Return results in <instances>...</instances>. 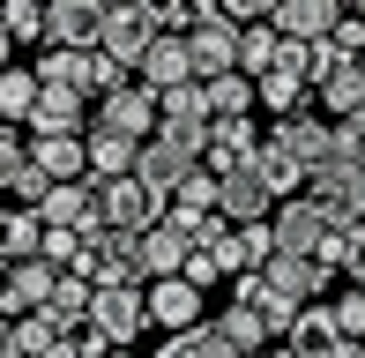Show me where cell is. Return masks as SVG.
Here are the masks:
<instances>
[{"instance_id":"obj_1","label":"cell","mask_w":365,"mask_h":358,"mask_svg":"<svg viewBox=\"0 0 365 358\" xmlns=\"http://www.w3.org/2000/svg\"><path fill=\"white\" fill-rule=\"evenodd\" d=\"M194 30H187V45H194V68H202V83H217V75L239 68V38H246V23L239 15H224V0H194Z\"/></svg>"},{"instance_id":"obj_2","label":"cell","mask_w":365,"mask_h":358,"mask_svg":"<svg viewBox=\"0 0 365 358\" xmlns=\"http://www.w3.org/2000/svg\"><path fill=\"white\" fill-rule=\"evenodd\" d=\"M97 209H105V224L112 232H149V224H164L172 217V194H157L149 179H97Z\"/></svg>"},{"instance_id":"obj_3","label":"cell","mask_w":365,"mask_h":358,"mask_svg":"<svg viewBox=\"0 0 365 358\" xmlns=\"http://www.w3.org/2000/svg\"><path fill=\"white\" fill-rule=\"evenodd\" d=\"M336 224H343V209H328L321 194H291L276 209V254H321L336 239Z\"/></svg>"},{"instance_id":"obj_4","label":"cell","mask_w":365,"mask_h":358,"mask_svg":"<svg viewBox=\"0 0 365 358\" xmlns=\"http://www.w3.org/2000/svg\"><path fill=\"white\" fill-rule=\"evenodd\" d=\"M321 53V83H313V105L328 112V120H351V112H365V60H343L336 45H313Z\"/></svg>"},{"instance_id":"obj_5","label":"cell","mask_w":365,"mask_h":358,"mask_svg":"<svg viewBox=\"0 0 365 358\" xmlns=\"http://www.w3.org/2000/svg\"><path fill=\"white\" fill-rule=\"evenodd\" d=\"M90 329L112 336V344H135V336L149 329V284H97Z\"/></svg>"},{"instance_id":"obj_6","label":"cell","mask_w":365,"mask_h":358,"mask_svg":"<svg viewBox=\"0 0 365 358\" xmlns=\"http://www.w3.org/2000/svg\"><path fill=\"white\" fill-rule=\"evenodd\" d=\"M269 142H276V150H291L306 172H321L328 157H336V120L306 105V112H291V120H276V127H269ZM306 187H313V179H306Z\"/></svg>"},{"instance_id":"obj_7","label":"cell","mask_w":365,"mask_h":358,"mask_svg":"<svg viewBox=\"0 0 365 358\" xmlns=\"http://www.w3.org/2000/svg\"><path fill=\"white\" fill-rule=\"evenodd\" d=\"M82 276H97V284H149V269H142V232H97L90 239V254H82Z\"/></svg>"},{"instance_id":"obj_8","label":"cell","mask_w":365,"mask_h":358,"mask_svg":"<svg viewBox=\"0 0 365 358\" xmlns=\"http://www.w3.org/2000/svg\"><path fill=\"white\" fill-rule=\"evenodd\" d=\"M97 127H120V135L149 142V135H157V127H164V97L149 90V83H127V90L97 97Z\"/></svg>"},{"instance_id":"obj_9","label":"cell","mask_w":365,"mask_h":358,"mask_svg":"<svg viewBox=\"0 0 365 358\" xmlns=\"http://www.w3.org/2000/svg\"><path fill=\"white\" fill-rule=\"evenodd\" d=\"M202 299L209 291L194 284V276H149V321H157L164 336H179V329H202Z\"/></svg>"},{"instance_id":"obj_10","label":"cell","mask_w":365,"mask_h":358,"mask_svg":"<svg viewBox=\"0 0 365 358\" xmlns=\"http://www.w3.org/2000/svg\"><path fill=\"white\" fill-rule=\"evenodd\" d=\"M38 217L53 232H105V209H97V179H60L38 202Z\"/></svg>"},{"instance_id":"obj_11","label":"cell","mask_w":365,"mask_h":358,"mask_svg":"<svg viewBox=\"0 0 365 358\" xmlns=\"http://www.w3.org/2000/svg\"><path fill=\"white\" fill-rule=\"evenodd\" d=\"M261 142H269V135L254 127V112H231V120H217V127H209V157H202V165L231 179V172H246V165L261 157Z\"/></svg>"},{"instance_id":"obj_12","label":"cell","mask_w":365,"mask_h":358,"mask_svg":"<svg viewBox=\"0 0 365 358\" xmlns=\"http://www.w3.org/2000/svg\"><path fill=\"white\" fill-rule=\"evenodd\" d=\"M112 0H53L45 8V45H105Z\"/></svg>"},{"instance_id":"obj_13","label":"cell","mask_w":365,"mask_h":358,"mask_svg":"<svg viewBox=\"0 0 365 358\" xmlns=\"http://www.w3.org/2000/svg\"><path fill=\"white\" fill-rule=\"evenodd\" d=\"M135 75H142V83H149V90H157V97H164V90H179V83H202V68H194V45H187V38H179V30H164V38H157V45H149V53H142V68H135Z\"/></svg>"},{"instance_id":"obj_14","label":"cell","mask_w":365,"mask_h":358,"mask_svg":"<svg viewBox=\"0 0 365 358\" xmlns=\"http://www.w3.org/2000/svg\"><path fill=\"white\" fill-rule=\"evenodd\" d=\"M164 30H157V15L142 8V0H112V15H105V53H120V60H135L142 68V53L157 45Z\"/></svg>"},{"instance_id":"obj_15","label":"cell","mask_w":365,"mask_h":358,"mask_svg":"<svg viewBox=\"0 0 365 358\" xmlns=\"http://www.w3.org/2000/svg\"><path fill=\"white\" fill-rule=\"evenodd\" d=\"M60 276H68V269L45 262V254H38V262H8V299H0V306H8V321H15V314H38V306L60 291Z\"/></svg>"},{"instance_id":"obj_16","label":"cell","mask_w":365,"mask_h":358,"mask_svg":"<svg viewBox=\"0 0 365 358\" xmlns=\"http://www.w3.org/2000/svg\"><path fill=\"white\" fill-rule=\"evenodd\" d=\"M351 15V0H284L276 8V30L298 45H321V38H336V23Z\"/></svg>"},{"instance_id":"obj_17","label":"cell","mask_w":365,"mask_h":358,"mask_svg":"<svg viewBox=\"0 0 365 358\" xmlns=\"http://www.w3.org/2000/svg\"><path fill=\"white\" fill-rule=\"evenodd\" d=\"M97 112H90V90H45L38 112H30V135H90Z\"/></svg>"},{"instance_id":"obj_18","label":"cell","mask_w":365,"mask_h":358,"mask_svg":"<svg viewBox=\"0 0 365 358\" xmlns=\"http://www.w3.org/2000/svg\"><path fill=\"white\" fill-rule=\"evenodd\" d=\"M217 209H224L231 224H269L284 202H276V187H269V179L246 165V172H231V179H224V202H217Z\"/></svg>"},{"instance_id":"obj_19","label":"cell","mask_w":365,"mask_h":358,"mask_svg":"<svg viewBox=\"0 0 365 358\" xmlns=\"http://www.w3.org/2000/svg\"><path fill=\"white\" fill-rule=\"evenodd\" d=\"M187 262H194V232L179 217H164V224L142 232V269L149 276H187Z\"/></svg>"},{"instance_id":"obj_20","label":"cell","mask_w":365,"mask_h":358,"mask_svg":"<svg viewBox=\"0 0 365 358\" xmlns=\"http://www.w3.org/2000/svg\"><path fill=\"white\" fill-rule=\"evenodd\" d=\"M231 284H239V299H246V306H261V314L276 321V336H291V329H298V314H306V299H291V291L276 284L269 269H254V276H231Z\"/></svg>"},{"instance_id":"obj_21","label":"cell","mask_w":365,"mask_h":358,"mask_svg":"<svg viewBox=\"0 0 365 358\" xmlns=\"http://www.w3.org/2000/svg\"><path fill=\"white\" fill-rule=\"evenodd\" d=\"M269 276L291 291V299H306V306H313V299H328V284H336V269H328L321 254H276Z\"/></svg>"},{"instance_id":"obj_22","label":"cell","mask_w":365,"mask_h":358,"mask_svg":"<svg viewBox=\"0 0 365 358\" xmlns=\"http://www.w3.org/2000/svg\"><path fill=\"white\" fill-rule=\"evenodd\" d=\"M217 329L231 336V344H239L246 358H269V336H276V321L261 314V306H246V299H231L224 314H217ZM276 344H284V336H276Z\"/></svg>"},{"instance_id":"obj_23","label":"cell","mask_w":365,"mask_h":358,"mask_svg":"<svg viewBox=\"0 0 365 358\" xmlns=\"http://www.w3.org/2000/svg\"><path fill=\"white\" fill-rule=\"evenodd\" d=\"M142 165V142L120 127H90V179H127Z\"/></svg>"},{"instance_id":"obj_24","label":"cell","mask_w":365,"mask_h":358,"mask_svg":"<svg viewBox=\"0 0 365 358\" xmlns=\"http://www.w3.org/2000/svg\"><path fill=\"white\" fill-rule=\"evenodd\" d=\"M187 172H194V157H187V150H172L164 135H149V142H142V165H135V179H149L157 194H179V187H187Z\"/></svg>"},{"instance_id":"obj_25","label":"cell","mask_w":365,"mask_h":358,"mask_svg":"<svg viewBox=\"0 0 365 358\" xmlns=\"http://www.w3.org/2000/svg\"><path fill=\"white\" fill-rule=\"evenodd\" d=\"M38 97H45L38 68H23V60H15V68L0 75V120H8V127H30V112H38Z\"/></svg>"},{"instance_id":"obj_26","label":"cell","mask_w":365,"mask_h":358,"mask_svg":"<svg viewBox=\"0 0 365 358\" xmlns=\"http://www.w3.org/2000/svg\"><path fill=\"white\" fill-rule=\"evenodd\" d=\"M45 232H53V224H45L38 209H8V224H0V254H8V262H38V254H45Z\"/></svg>"},{"instance_id":"obj_27","label":"cell","mask_w":365,"mask_h":358,"mask_svg":"<svg viewBox=\"0 0 365 358\" xmlns=\"http://www.w3.org/2000/svg\"><path fill=\"white\" fill-rule=\"evenodd\" d=\"M276 60H284V30H276V23H246V38H239V75H254V83H261Z\"/></svg>"},{"instance_id":"obj_28","label":"cell","mask_w":365,"mask_h":358,"mask_svg":"<svg viewBox=\"0 0 365 358\" xmlns=\"http://www.w3.org/2000/svg\"><path fill=\"white\" fill-rule=\"evenodd\" d=\"M306 105H313V83H306V75H284V68L261 75V112H269V120H291V112H306Z\"/></svg>"},{"instance_id":"obj_29","label":"cell","mask_w":365,"mask_h":358,"mask_svg":"<svg viewBox=\"0 0 365 358\" xmlns=\"http://www.w3.org/2000/svg\"><path fill=\"white\" fill-rule=\"evenodd\" d=\"M254 172L269 179V187H276V202H291V194H298V187H306V179H313V172L298 165L291 150H276V142H261V157H254Z\"/></svg>"},{"instance_id":"obj_30","label":"cell","mask_w":365,"mask_h":358,"mask_svg":"<svg viewBox=\"0 0 365 358\" xmlns=\"http://www.w3.org/2000/svg\"><path fill=\"white\" fill-rule=\"evenodd\" d=\"M284 344H298V351H328V344H343V329H336V306H328V299H313L306 314H298V329L284 336Z\"/></svg>"},{"instance_id":"obj_31","label":"cell","mask_w":365,"mask_h":358,"mask_svg":"<svg viewBox=\"0 0 365 358\" xmlns=\"http://www.w3.org/2000/svg\"><path fill=\"white\" fill-rule=\"evenodd\" d=\"M209 105H217V120H231V112H254V105H261V83L231 68V75H217V83H209Z\"/></svg>"},{"instance_id":"obj_32","label":"cell","mask_w":365,"mask_h":358,"mask_svg":"<svg viewBox=\"0 0 365 358\" xmlns=\"http://www.w3.org/2000/svg\"><path fill=\"white\" fill-rule=\"evenodd\" d=\"M164 120H194V127H217L209 83H179V90H164Z\"/></svg>"},{"instance_id":"obj_33","label":"cell","mask_w":365,"mask_h":358,"mask_svg":"<svg viewBox=\"0 0 365 358\" xmlns=\"http://www.w3.org/2000/svg\"><path fill=\"white\" fill-rule=\"evenodd\" d=\"M172 344L187 351V358H246V351H239V344H231V336L217 329V321H202V329H179Z\"/></svg>"},{"instance_id":"obj_34","label":"cell","mask_w":365,"mask_h":358,"mask_svg":"<svg viewBox=\"0 0 365 358\" xmlns=\"http://www.w3.org/2000/svg\"><path fill=\"white\" fill-rule=\"evenodd\" d=\"M45 8L53 0H8V45H45Z\"/></svg>"},{"instance_id":"obj_35","label":"cell","mask_w":365,"mask_h":358,"mask_svg":"<svg viewBox=\"0 0 365 358\" xmlns=\"http://www.w3.org/2000/svg\"><path fill=\"white\" fill-rule=\"evenodd\" d=\"M127 83H142V75H135V60H120V53H105V45H97V68H90V97H112V90H127Z\"/></svg>"},{"instance_id":"obj_36","label":"cell","mask_w":365,"mask_h":358,"mask_svg":"<svg viewBox=\"0 0 365 358\" xmlns=\"http://www.w3.org/2000/svg\"><path fill=\"white\" fill-rule=\"evenodd\" d=\"M328 306H336V329H343V336H358V344H365V284L336 291V299H328Z\"/></svg>"},{"instance_id":"obj_37","label":"cell","mask_w":365,"mask_h":358,"mask_svg":"<svg viewBox=\"0 0 365 358\" xmlns=\"http://www.w3.org/2000/svg\"><path fill=\"white\" fill-rule=\"evenodd\" d=\"M142 8L157 15V30H179V38H187V30H194V15H202L194 0H142Z\"/></svg>"},{"instance_id":"obj_38","label":"cell","mask_w":365,"mask_h":358,"mask_svg":"<svg viewBox=\"0 0 365 358\" xmlns=\"http://www.w3.org/2000/svg\"><path fill=\"white\" fill-rule=\"evenodd\" d=\"M269 358H365V344H358V336H343V344H328V351H298V344H276Z\"/></svg>"},{"instance_id":"obj_39","label":"cell","mask_w":365,"mask_h":358,"mask_svg":"<svg viewBox=\"0 0 365 358\" xmlns=\"http://www.w3.org/2000/svg\"><path fill=\"white\" fill-rule=\"evenodd\" d=\"M276 8L284 0H224V15H239V23H276Z\"/></svg>"},{"instance_id":"obj_40","label":"cell","mask_w":365,"mask_h":358,"mask_svg":"<svg viewBox=\"0 0 365 358\" xmlns=\"http://www.w3.org/2000/svg\"><path fill=\"white\" fill-rule=\"evenodd\" d=\"M187 276H194V284H224V262H217V254H209V247H194V262H187Z\"/></svg>"},{"instance_id":"obj_41","label":"cell","mask_w":365,"mask_h":358,"mask_svg":"<svg viewBox=\"0 0 365 358\" xmlns=\"http://www.w3.org/2000/svg\"><path fill=\"white\" fill-rule=\"evenodd\" d=\"M351 284H365V247H358V262H351Z\"/></svg>"},{"instance_id":"obj_42","label":"cell","mask_w":365,"mask_h":358,"mask_svg":"<svg viewBox=\"0 0 365 358\" xmlns=\"http://www.w3.org/2000/svg\"><path fill=\"white\" fill-rule=\"evenodd\" d=\"M112 358H135V351H127V344H112Z\"/></svg>"},{"instance_id":"obj_43","label":"cell","mask_w":365,"mask_h":358,"mask_svg":"<svg viewBox=\"0 0 365 358\" xmlns=\"http://www.w3.org/2000/svg\"><path fill=\"white\" fill-rule=\"evenodd\" d=\"M351 15H365V0H351Z\"/></svg>"}]
</instances>
